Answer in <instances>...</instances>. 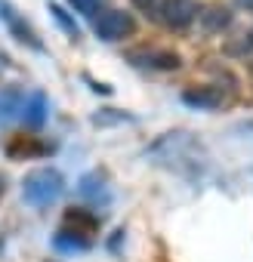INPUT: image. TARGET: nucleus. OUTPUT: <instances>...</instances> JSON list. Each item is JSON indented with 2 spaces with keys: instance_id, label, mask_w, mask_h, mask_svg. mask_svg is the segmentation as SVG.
I'll return each instance as SVG.
<instances>
[{
  "instance_id": "f257e3e1",
  "label": "nucleus",
  "mask_w": 253,
  "mask_h": 262,
  "mask_svg": "<svg viewBox=\"0 0 253 262\" xmlns=\"http://www.w3.org/2000/svg\"><path fill=\"white\" fill-rule=\"evenodd\" d=\"M62 191H65V176L53 167H37L22 179V201L34 210H47L62 198Z\"/></svg>"
},
{
  "instance_id": "f03ea898",
  "label": "nucleus",
  "mask_w": 253,
  "mask_h": 262,
  "mask_svg": "<svg viewBox=\"0 0 253 262\" xmlns=\"http://www.w3.org/2000/svg\"><path fill=\"white\" fill-rule=\"evenodd\" d=\"M96 37L105 40V43H117V40H126V37H133L136 34V19L130 13H123V10H105L96 25H93Z\"/></svg>"
},
{
  "instance_id": "7ed1b4c3",
  "label": "nucleus",
  "mask_w": 253,
  "mask_h": 262,
  "mask_svg": "<svg viewBox=\"0 0 253 262\" xmlns=\"http://www.w3.org/2000/svg\"><path fill=\"white\" fill-rule=\"evenodd\" d=\"M126 62L136 68H149V71H176L182 65L179 53L173 50H158V47H139L126 53Z\"/></svg>"
},
{
  "instance_id": "20e7f679",
  "label": "nucleus",
  "mask_w": 253,
  "mask_h": 262,
  "mask_svg": "<svg viewBox=\"0 0 253 262\" xmlns=\"http://www.w3.org/2000/svg\"><path fill=\"white\" fill-rule=\"evenodd\" d=\"M0 22H4L7 28H10V34L19 40V43H25V47H31V50H44V43H40V37L34 34V28L19 16V10L10 4V0H0Z\"/></svg>"
},
{
  "instance_id": "39448f33",
  "label": "nucleus",
  "mask_w": 253,
  "mask_h": 262,
  "mask_svg": "<svg viewBox=\"0 0 253 262\" xmlns=\"http://www.w3.org/2000/svg\"><path fill=\"white\" fill-rule=\"evenodd\" d=\"M182 102H185L188 108H195V111H216V108L225 105V93H222V86H216V83L188 86V90H182Z\"/></svg>"
},
{
  "instance_id": "423d86ee",
  "label": "nucleus",
  "mask_w": 253,
  "mask_h": 262,
  "mask_svg": "<svg viewBox=\"0 0 253 262\" xmlns=\"http://www.w3.org/2000/svg\"><path fill=\"white\" fill-rule=\"evenodd\" d=\"M198 16H201L198 0H170L167 10H164V25L173 28V31H182V28H188Z\"/></svg>"
},
{
  "instance_id": "0eeeda50",
  "label": "nucleus",
  "mask_w": 253,
  "mask_h": 262,
  "mask_svg": "<svg viewBox=\"0 0 253 262\" xmlns=\"http://www.w3.org/2000/svg\"><path fill=\"white\" fill-rule=\"evenodd\" d=\"M231 22H235V13H231L228 7H222V4H210V7H204V10H201V16H198L201 34H207V37L222 34Z\"/></svg>"
},
{
  "instance_id": "6e6552de",
  "label": "nucleus",
  "mask_w": 253,
  "mask_h": 262,
  "mask_svg": "<svg viewBox=\"0 0 253 262\" xmlns=\"http://www.w3.org/2000/svg\"><path fill=\"white\" fill-rule=\"evenodd\" d=\"M77 194L83 201H90L93 207H108L111 204V188H108L105 176H99V173H83L80 182H77Z\"/></svg>"
},
{
  "instance_id": "1a4fd4ad",
  "label": "nucleus",
  "mask_w": 253,
  "mask_h": 262,
  "mask_svg": "<svg viewBox=\"0 0 253 262\" xmlns=\"http://www.w3.org/2000/svg\"><path fill=\"white\" fill-rule=\"evenodd\" d=\"M47 117H50V99H47V93H44V90H34V93L28 96V105H25L22 120H25V126L40 129V126L47 123Z\"/></svg>"
},
{
  "instance_id": "9d476101",
  "label": "nucleus",
  "mask_w": 253,
  "mask_h": 262,
  "mask_svg": "<svg viewBox=\"0 0 253 262\" xmlns=\"http://www.w3.org/2000/svg\"><path fill=\"white\" fill-rule=\"evenodd\" d=\"M53 145H44V142H37L34 136H13L10 142H7V158H13V161H22V158H37V155H47Z\"/></svg>"
},
{
  "instance_id": "9b49d317",
  "label": "nucleus",
  "mask_w": 253,
  "mask_h": 262,
  "mask_svg": "<svg viewBox=\"0 0 253 262\" xmlns=\"http://www.w3.org/2000/svg\"><path fill=\"white\" fill-rule=\"evenodd\" d=\"M25 105H28V99H25L22 86H4L0 90V120H13V117L25 114Z\"/></svg>"
},
{
  "instance_id": "f8f14e48",
  "label": "nucleus",
  "mask_w": 253,
  "mask_h": 262,
  "mask_svg": "<svg viewBox=\"0 0 253 262\" xmlns=\"http://www.w3.org/2000/svg\"><path fill=\"white\" fill-rule=\"evenodd\" d=\"M53 250H59V253H83L87 247H90V237H83L80 231H68V228H59L56 234H53Z\"/></svg>"
},
{
  "instance_id": "ddd939ff",
  "label": "nucleus",
  "mask_w": 253,
  "mask_h": 262,
  "mask_svg": "<svg viewBox=\"0 0 253 262\" xmlns=\"http://www.w3.org/2000/svg\"><path fill=\"white\" fill-rule=\"evenodd\" d=\"M225 56H231V59H244V56H250L253 53V28L250 31H244V34H238V37H231V40H225Z\"/></svg>"
},
{
  "instance_id": "4468645a",
  "label": "nucleus",
  "mask_w": 253,
  "mask_h": 262,
  "mask_svg": "<svg viewBox=\"0 0 253 262\" xmlns=\"http://www.w3.org/2000/svg\"><path fill=\"white\" fill-rule=\"evenodd\" d=\"M47 10H50V16L56 19V25H59V28H62V31L71 37V40H77V37H80V25H77V22H74V19L65 13V7H59V4H50Z\"/></svg>"
},
{
  "instance_id": "2eb2a0df",
  "label": "nucleus",
  "mask_w": 253,
  "mask_h": 262,
  "mask_svg": "<svg viewBox=\"0 0 253 262\" xmlns=\"http://www.w3.org/2000/svg\"><path fill=\"white\" fill-rule=\"evenodd\" d=\"M65 222H74V231H80V234H93L99 228V219L93 213H87V210H68Z\"/></svg>"
},
{
  "instance_id": "dca6fc26",
  "label": "nucleus",
  "mask_w": 253,
  "mask_h": 262,
  "mask_svg": "<svg viewBox=\"0 0 253 262\" xmlns=\"http://www.w3.org/2000/svg\"><path fill=\"white\" fill-rule=\"evenodd\" d=\"M114 123H136V117L117 108H102L99 114H93V126H114Z\"/></svg>"
},
{
  "instance_id": "f3484780",
  "label": "nucleus",
  "mask_w": 253,
  "mask_h": 262,
  "mask_svg": "<svg viewBox=\"0 0 253 262\" xmlns=\"http://www.w3.org/2000/svg\"><path fill=\"white\" fill-rule=\"evenodd\" d=\"M130 4L142 13V16H149V19H161L164 22V10H167V4H170V0H130Z\"/></svg>"
},
{
  "instance_id": "a211bd4d",
  "label": "nucleus",
  "mask_w": 253,
  "mask_h": 262,
  "mask_svg": "<svg viewBox=\"0 0 253 262\" xmlns=\"http://www.w3.org/2000/svg\"><path fill=\"white\" fill-rule=\"evenodd\" d=\"M71 10L80 13V16H87V19L105 13V10H102V0H71Z\"/></svg>"
},
{
  "instance_id": "6ab92c4d",
  "label": "nucleus",
  "mask_w": 253,
  "mask_h": 262,
  "mask_svg": "<svg viewBox=\"0 0 253 262\" xmlns=\"http://www.w3.org/2000/svg\"><path fill=\"white\" fill-rule=\"evenodd\" d=\"M235 4H238L241 10H247V13H253V0H235Z\"/></svg>"
},
{
  "instance_id": "aec40b11",
  "label": "nucleus",
  "mask_w": 253,
  "mask_h": 262,
  "mask_svg": "<svg viewBox=\"0 0 253 262\" xmlns=\"http://www.w3.org/2000/svg\"><path fill=\"white\" fill-rule=\"evenodd\" d=\"M4 191H7V179L0 176V198H4Z\"/></svg>"
},
{
  "instance_id": "412c9836",
  "label": "nucleus",
  "mask_w": 253,
  "mask_h": 262,
  "mask_svg": "<svg viewBox=\"0 0 253 262\" xmlns=\"http://www.w3.org/2000/svg\"><path fill=\"white\" fill-rule=\"evenodd\" d=\"M0 68H7V56L4 53H0Z\"/></svg>"
}]
</instances>
